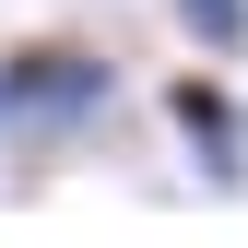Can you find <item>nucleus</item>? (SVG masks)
Segmentation results:
<instances>
[{
	"label": "nucleus",
	"mask_w": 248,
	"mask_h": 248,
	"mask_svg": "<svg viewBox=\"0 0 248 248\" xmlns=\"http://www.w3.org/2000/svg\"><path fill=\"white\" fill-rule=\"evenodd\" d=\"M177 24L201 47H248V0H177Z\"/></svg>",
	"instance_id": "nucleus-3"
},
{
	"label": "nucleus",
	"mask_w": 248,
	"mask_h": 248,
	"mask_svg": "<svg viewBox=\"0 0 248 248\" xmlns=\"http://www.w3.org/2000/svg\"><path fill=\"white\" fill-rule=\"evenodd\" d=\"M166 107H177V130L201 142V166H213V177H236V166H248V154H236V107L213 95V83H177Z\"/></svg>",
	"instance_id": "nucleus-2"
},
{
	"label": "nucleus",
	"mask_w": 248,
	"mask_h": 248,
	"mask_svg": "<svg viewBox=\"0 0 248 248\" xmlns=\"http://www.w3.org/2000/svg\"><path fill=\"white\" fill-rule=\"evenodd\" d=\"M107 95V59L83 36H24L12 59H0V130L12 142H47V130H83Z\"/></svg>",
	"instance_id": "nucleus-1"
}]
</instances>
